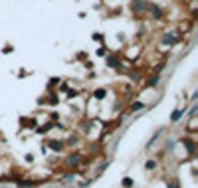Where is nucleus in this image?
Returning a JSON list of instances; mask_svg holds the SVG:
<instances>
[{
	"mask_svg": "<svg viewBox=\"0 0 198 188\" xmlns=\"http://www.w3.org/2000/svg\"><path fill=\"white\" fill-rule=\"evenodd\" d=\"M133 8H135V10H145L147 4L145 2H135V4H133Z\"/></svg>",
	"mask_w": 198,
	"mask_h": 188,
	"instance_id": "f257e3e1",
	"label": "nucleus"
},
{
	"mask_svg": "<svg viewBox=\"0 0 198 188\" xmlns=\"http://www.w3.org/2000/svg\"><path fill=\"white\" fill-rule=\"evenodd\" d=\"M67 163H69V164H77V163H79V157H77V154H76V157H69Z\"/></svg>",
	"mask_w": 198,
	"mask_h": 188,
	"instance_id": "f03ea898",
	"label": "nucleus"
},
{
	"mask_svg": "<svg viewBox=\"0 0 198 188\" xmlns=\"http://www.w3.org/2000/svg\"><path fill=\"white\" fill-rule=\"evenodd\" d=\"M180 117H182V111H174L173 113V121H178Z\"/></svg>",
	"mask_w": 198,
	"mask_h": 188,
	"instance_id": "7ed1b4c3",
	"label": "nucleus"
},
{
	"mask_svg": "<svg viewBox=\"0 0 198 188\" xmlns=\"http://www.w3.org/2000/svg\"><path fill=\"white\" fill-rule=\"evenodd\" d=\"M153 14H154V18H160V8H157V6H153Z\"/></svg>",
	"mask_w": 198,
	"mask_h": 188,
	"instance_id": "20e7f679",
	"label": "nucleus"
},
{
	"mask_svg": "<svg viewBox=\"0 0 198 188\" xmlns=\"http://www.w3.org/2000/svg\"><path fill=\"white\" fill-rule=\"evenodd\" d=\"M167 42H168V44H173V42H174V36H164V44H167Z\"/></svg>",
	"mask_w": 198,
	"mask_h": 188,
	"instance_id": "39448f33",
	"label": "nucleus"
},
{
	"mask_svg": "<svg viewBox=\"0 0 198 188\" xmlns=\"http://www.w3.org/2000/svg\"><path fill=\"white\" fill-rule=\"evenodd\" d=\"M143 109V103H133V111H141Z\"/></svg>",
	"mask_w": 198,
	"mask_h": 188,
	"instance_id": "423d86ee",
	"label": "nucleus"
},
{
	"mask_svg": "<svg viewBox=\"0 0 198 188\" xmlns=\"http://www.w3.org/2000/svg\"><path fill=\"white\" fill-rule=\"evenodd\" d=\"M95 97H105V91L103 89H97V91H95Z\"/></svg>",
	"mask_w": 198,
	"mask_h": 188,
	"instance_id": "0eeeda50",
	"label": "nucleus"
},
{
	"mask_svg": "<svg viewBox=\"0 0 198 188\" xmlns=\"http://www.w3.org/2000/svg\"><path fill=\"white\" fill-rule=\"evenodd\" d=\"M52 149H62V143H56V141H53V143H52Z\"/></svg>",
	"mask_w": 198,
	"mask_h": 188,
	"instance_id": "6e6552de",
	"label": "nucleus"
}]
</instances>
